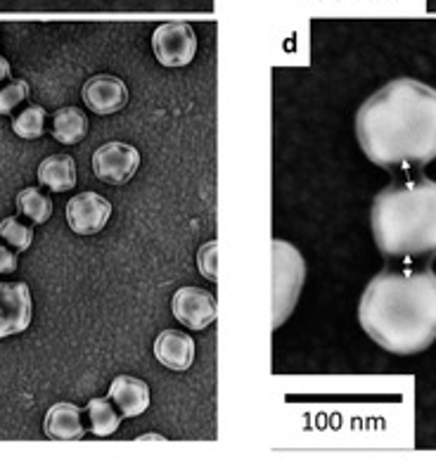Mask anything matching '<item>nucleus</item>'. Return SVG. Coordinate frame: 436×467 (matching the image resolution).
Listing matches in <instances>:
<instances>
[{
  "mask_svg": "<svg viewBox=\"0 0 436 467\" xmlns=\"http://www.w3.org/2000/svg\"><path fill=\"white\" fill-rule=\"evenodd\" d=\"M356 138L368 160L391 173H418L436 160V88L394 78L356 112Z\"/></svg>",
  "mask_w": 436,
  "mask_h": 467,
  "instance_id": "1",
  "label": "nucleus"
},
{
  "mask_svg": "<svg viewBox=\"0 0 436 467\" xmlns=\"http://www.w3.org/2000/svg\"><path fill=\"white\" fill-rule=\"evenodd\" d=\"M358 323L372 342L413 356L436 342V273L430 266H387L368 283Z\"/></svg>",
  "mask_w": 436,
  "mask_h": 467,
  "instance_id": "2",
  "label": "nucleus"
},
{
  "mask_svg": "<svg viewBox=\"0 0 436 467\" xmlns=\"http://www.w3.org/2000/svg\"><path fill=\"white\" fill-rule=\"evenodd\" d=\"M370 228L387 264L427 266L436 259V181L415 173L379 190Z\"/></svg>",
  "mask_w": 436,
  "mask_h": 467,
  "instance_id": "3",
  "label": "nucleus"
},
{
  "mask_svg": "<svg viewBox=\"0 0 436 467\" xmlns=\"http://www.w3.org/2000/svg\"><path fill=\"white\" fill-rule=\"evenodd\" d=\"M271 327L277 330L287 323L299 304L304 280H306V261L295 244L285 240H271Z\"/></svg>",
  "mask_w": 436,
  "mask_h": 467,
  "instance_id": "4",
  "label": "nucleus"
},
{
  "mask_svg": "<svg viewBox=\"0 0 436 467\" xmlns=\"http://www.w3.org/2000/svg\"><path fill=\"white\" fill-rule=\"evenodd\" d=\"M154 57L164 67H185L195 59L197 36L185 22H171L157 26L152 34Z\"/></svg>",
  "mask_w": 436,
  "mask_h": 467,
  "instance_id": "5",
  "label": "nucleus"
},
{
  "mask_svg": "<svg viewBox=\"0 0 436 467\" xmlns=\"http://www.w3.org/2000/svg\"><path fill=\"white\" fill-rule=\"evenodd\" d=\"M140 166V152L129 142H105L93 154L95 176L112 185L129 183Z\"/></svg>",
  "mask_w": 436,
  "mask_h": 467,
  "instance_id": "6",
  "label": "nucleus"
},
{
  "mask_svg": "<svg viewBox=\"0 0 436 467\" xmlns=\"http://www.w3.org/2000/svg\"><path fill=\"white\" fill-rule=\"evenodd\" d=\"M34 302L26 283H0V339L19 335L31 326Z\"/></svg>",
  "mask_w": 436,
  "mask_h": 467,
  "instance_id": "7",
  "label": "nucleus"
},
{
  "mask_svg": "<svg viewBox=\"0 0 436 467\" xmlns=\"http://www.w3.org/2000/svg\"><path fill=\"white\" fill-rule=\"evenodd\" d=\"M171 311L190 330H207L218 316L216 299L202 287H181L171 299Z\"/></svg>",
  "mask_w": 436,
  "mask_h": 467,
  "instance_id": "8",
  "label": "nucleus"
},
{
  "mask_svg": "<svg viewBox=\"0 0 436 467\" xmlns=\"http://www.w3.org/2000/svg\"><path fill=\"white\" fill-rule=\"evenodd\" d=\"M112 204L98 192H81L67 204V223L77 235H98L109 223Z\"/></svg>",
  "mask_w": 436,
  "mask_h": 467,
  "instance_id": "9",
  "label": "nucleus"
},
{
  "mask_svg": "<svg viewBox=\"0 0 436 467\" xmlns=\"http://www.w3.org/2000/svg\"><path fill=\"white\" fill-rule=\"evenodd\" d=\"M81 98L86 100V107L90 112L107 117V114H117L119 109H124V105L129 102V88L121 78L98 74V77L86 81Z\"/></svg>",
  "mask_w": 436,
  "mask_h": 467,
  "instance_id": "10",
  "label": "nucleus"
},
{
  "mask_svg": "<svg viewBox=\"0 0 436 467\" xmlns=\"http://www.w3.org/2000/svg\"><path fill=\"white\" fill-rule=\"evenodd\" d=\"M154 356L169 370H188L195 363V339L181 330H164L154 339Z\"/></svg>",
  "mask_w": 436,
  "mask_h": 467,
  "instance_id": "11",
  "label": "nucleus"
},
{
  "mask_svg": "<svg viewBox=\"0 0 436 467\" xmlns=\"http://www.w3.org/2000/svg\"><path fill=\"white\" fill-rule=\"evenodd\" d=\"M107 399L117 406L121 418H138L150 409V387L138 378L119 375L109 387Z\"/></svg>",
  "mask_w": 436,
  "mask_h": 467,
  "instance_id": "12",
  "label": "nucleus"
},
{
  "mask_svg": "<svg viewBox=\"0 0 436 467\" xmlns=\"http://www.w3.org/2000/svg\"><path fill=\"white\" fill-rule=\"evenodd\" d=\"M81 413L83 410L74 403H55L43 420V432L50 439H83L86 425L81 420Z\"/></svg>",
  "mask_w": 436,
  "mask_h": 467,
  "instance_id": "13",
  "label": "nucleus"
},
{
  "mask_svg": "<svg viewBox=\"0 0 436 467\" xmlns=\"http://www.w3.org/2000/svg\"><path fill=\"white\" fill-rule=\"evenodd\" d=\"M38 183L53 192H67L77 185V161L69 154H53L38 166Z\"/></svg>",
  "mask_w": 436,
  "mask_h": 467,
  "instance_id": "14",
  "label": "nucleus"
},
{
  "mask_svg": "<svg viewBox=\"0 0 436 467\" xmlns=\"http://www.w3.org/2000/svg\"><path fill=\"white\" fill-rule=\"evenodd\" d=\"M88 133V119L78 107H62L53 114V138L62 145H77Z\"/></svg>",
  "mask_w": 436,
  "mask_h": 467,
  "instance_id": "15",
  "label": "nucleus"
},
{
  "mask_svg": "<svg viewBox=\"0 0 436 467\" xmlns=\"http://www.w3.org/2000/svg\"><path fill=\"white\" fill-rule=\"evenodd\" d=\"M86 415H88V430L95 437H109V434L117 432L119 422H121V413L107 399H93V401H88Z\"/></svg>",
  "mask_w": 436,
  "mask_h": 467,
  "instance_id": "16",
  "label": "nucleus"
},
{
  "mask_svg": "<svg viewBox=\"0 0 436 467\" xmlns=\"http://www.w3.org/2000/svg\"><path fill=\"white\" fill-rule=\"evenodd\" d=\"M17 209L24 219H29L36 225L47 223V219L53 216V202H50V197L36 188H26L19 192Z\"/></svg>",
  "mask_w": 436,
  "mask_h": 467,
  "instance_id": "17",
  "label": "nucleus"
},
{
  "mask_svg": "<svg viewBox=\"0 0 436 467\" xmlns=\"http://www.w3.org/2000/svg\"><path fill=\"white\" fill-rule=\"evenodd\" d=\"M12 130L24 140H36L46 130V109L41 105L24 107L17 117L12 119Z\"/></svg>",
  "mask_w": 436,
  "mask_h": 467,
  "instance_id": "18",
  "label": "nucleus"
},
{
  "mask_svg": "<svg viewBox=\"0 0 436 467\" xmlns=\"http://www.w3.org/2000/svg\"><path fill=\"white\" fill-rule=\"evenodd\" d=\"M0 243L10 244L17 252H26L34 243V228H29L26 223H22L19 219L10 216V219L0 221Z\"/></svg>",
  "mask_w": 436,
  "mask_h": 467,
  "instance_id": "19",
  "label": "nucleus"
},
{
  "mask_svg": "<svg viewBox=\"0 0 436 467\" xmlns=\"http://www.w3.org/2000/svg\"><path fill=\"white\" fill-rule=\"evenodd\" d=\"M29 98V83L26 81H10L0 88V114L10 117L24 100Z\"/></svg>",
  "mask_w": 436,
  "mask_h": 467,
  "instance_id": "20",
  "label": "nucleus"
},
{
  "mask_svg": "<svg viewBox=\"0 0 436 467\" xmlns=\"http://www.w3.org/2000/svg\"><path fill=\"white\" fill-rule=\"evenodd\" d=\"M216 249H218V243L216 240H212V243L204 244V247L200 249V254H197V268H200L202 275H204L207 280H212V283H216L218 278Z\"/></svg>",
  "mask_w": 436,
  "mask_h": 467,
  "instance_id": "21",
  "label": "nucleus"
},
{
  "mask_svg": "<svg viewBox=\"0 0 436 467\" xmlns=\"http://www.w3.org/2000/svg\"><path fill=\"white\" fill-rule=\"evenodd\" d=\"M17 254L15 252H10L7 247H3L0 244V275H5V273H15L17 271Z\"/></svg>",
  "mask_w": 436,
  "mask_h": 467,
  "instance_id": "22",
  "label": "nucleus"
},
{
  "mask_svg": "<svg viewBox=\"0 0 436 467\" xmlns=\"http://www.w3.org/2000/svg\"><path fill=\"white\" fill-rule=\"evenodd\" d=\"M12 77V67L5 57H0V83Z\"/></svg>",
  "mask_w": 436,
  "mask_h": 467,
  "instance_id": "23",
  "label": "nucleus"
}]
</instances>
